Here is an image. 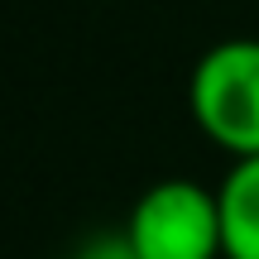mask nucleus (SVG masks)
I'll use <instances>...</instances> for the list:
<instances>
[{
    "instance_id": "f257e3e1",
    "label": "nucleus",
    "mask_w": 259,
    "mask_h": 259,
    "mask_svg": "<svg viewBox=\"0 0 259 259\" xmlns=\"http://www.w3.org/2000/svg\"><path fill=\"white\" fill-rule=\"evenodd\" d=\"M192 120L231 158H259V38H221L192 67Z\"/></svg>"
},
{
    "instance_id": "f03ea898",
    "label": "nucleus",
    "mask_w": 259,
    "mask_h": 259,
    "mask_svg": "<svg viewBox=\"0 0 259 259\" xmlns=\"http://www.w3.org/2000/svg\"><path fill=\"white\" fill-rule=\"evenodd\" d=\"M135 259H221V202L192 178L154 183L125 221Z\"/></svg>"
},
{
    "instance_id": "7ed1b4c3",
    "label": "nucleus",
    "mask_w": 259,
    "mask_h": 259,
    "mask_svg": "<svg viewBox=\"0 0 259 259\" xmlns=\"http://www.w3.org/2000/svg\"><path fill=\"white\" fill-rule=\"evenodd\" d=\"M221 202V259H259V158H235L216 187Z\"/></svg>"
},
{
    "instance_id": "20e7f679",
    "label": "nucleus",
    "mask_w": 259,
    "mask_h": 259,
    "mask_svg": "<svg viewBox=\"0 0 259 259\" xmlns=\"http://www.w3.org/2000/svg\"><path fill=\"white\" fill-rule=\"evenodd\" d=\"M72 259H135V250H130V240H125V231H120V235H101V240H87Z\"/></svg>"
}]
</instances>
